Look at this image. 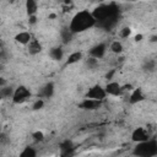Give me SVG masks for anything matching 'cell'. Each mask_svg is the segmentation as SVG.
Returning <instances> with one entry per match:
<instances>
[{"mask_svg":"<svg viewBox=\"0 0 157 157\" xmlns=\"http://www.w3.org/2000/svg\"><path fill=\"white\" fill-rule=\"evenodd\" d=\"M92 20H93V18L91 17V15H88V13H86V12H80V13L74 18V21H72V23H71V28H72L74 31H82V29H85L87 26L91 25Z\"/></svg>","mask_w":157,"mask_h":157,"instance_id":"6da1fadb","label":"cell"}]
</instances>
